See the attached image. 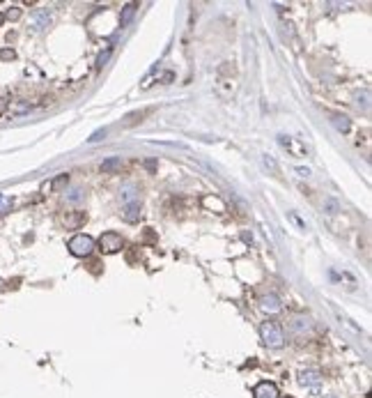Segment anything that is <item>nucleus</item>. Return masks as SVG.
<instances>
[{"instance_id":"4468645a","label":"nucleus","mask_w":372,"mask_h":398,"mask_svg":"<svg viewBox=\"0 0 372 398\" xmlns=\"http://www.w3.org/2000/svg\"><path fill=\"white\" fill-rule=\"evenodd\" d=\"M133 14H136V3H131V5H127V7H124V14H122V24H127V21L131 19Z\"/></svg>"},{"instance_id":"dca6fc26","label":"nucleus","mask_w":372,"mask_h":398,"mask_svg":"<svg viewBox=\"0 0 372 398\" xmlns=\"http://www.w3.org/2000/svg\"><path fill=\"white\" fill-rule=\"evenodd\" d=\"M67 200H69V203H78V200H83V191H81V189H73V191H69Z\"/></svg>"},{"instance_id":"1a4fd4ad","label":"nucleus","mask_w":372,"mask_h":398,"mask_svg":"<svg viewBox=\"0 0 372 398\" xmlns=\"http://www.w3.org/2000/svg\"><path fill=\"white\" fill-rule=\"evenodd\" d=\"M138 217H140V205L129 203L127 209H124V219H127V221H138Z\"/></svg>"},{"instance_id":"a878e982","label":"nucleus","mask_w":372,"mask_h":398,"mask_svg":"<svg viewBox=\"0 0 372 398\" xmlns=\"http://www.w3.org/2000/svg\"><path fill=\"white\" fill-rule=\"evenodd\" d=\"M296 173H299L301 177H308V175H310V171H308V168H296Z\"/></svg>"},{"instance_id":"b1692460","label":"nucleus","mask_w":372,"mask_h":398,"mask_svg":"<svg viewBox=\"0 0 372 398\" xmlns=\"http://www.w3.org/2000/svg\"><path fill=\"white\" fill-rule=\"evenodd\" d=\"M101 136H106V129H99V131H94V134L90 136V143H96V141H101Z\"/></svg>"},{"instance_id":"f8f14e48","label":"nucleus","mask_w":372,"mask_h":398,"mask_svg":"<svg viewBox=\"0 0 372 398\" xmlns=\"http://www.w3.org/2000/svg\"><path fill=\"white\" fill-rule=\"evenodd\" d=\"M321 209H324L326 214H335V212H340V203L333 198H326L324 203H321Z\"/></svg>"},{"instance_id":"ddd939ff","label":"nucleus","mask_w":372,"mask_h":398,"mask_svg":"<svg viewBox=\"0 0 372 398\" xmlns=\"http://www.w3.org/2000/svg\"><path fill=\"white\" fill-rule=\"evenodd\" d=\"M133 191H136V186H131V184H127L122 189V200H124V203H131V200H133V196H136Z\"/></svg>"},{"instance_id":"a211bd4d","label":"nucleus","mask_w":372,"mask_h":398,"mask_svg":"<svg viewBox=\"0 0 372 398\" xmlns=\"http://www.w3.org/2000/svg\"><path fill=\"white\" fill-rule=\"evenodd\" d=\"M14 58H16V53H14L12 49H3V51H0V60H14Z\"/></svg>"},{"instance_id":"393cba45","label":"nucleus","mask_w":372,"mask_h":398,"mask_svg":"<svg viewBox=\"0 0 372 398\" xmlns=\"http://www.w3.org/2000/svg\"><path fill=\"white\" fill-rule=\"evenodd\" d=\"M108 56H110V49H106V53H101L99 60H96V67H104V62L108 60Z\"/></svg>"},{"instance_id":"9b49d317","label":"nucleus","mask_w":372,"mask_h":398,"mask_svg":"<svg viewBox=\"0 0 372 398\" xmlns=\"http://www.w3.org/2000/svg\"><path fill=\"white\" fill-rule=\"evenodd\" d=\"M331 122L335 125V129H338V131H349V118H344V115H333V118H331Z\"/></svg>"},{"instance_id":"39448f33","label":"nucleus","mask_w":372,"mask_h":398,"mask_svg":"<svg viewBox=\"0 0 372 398\" xmlns=\"http://www.w3.org/2000/svg\"><path fill=\"white\" fill-rule=\"evenodd\" d=\"M253 396H255V398H280V393H278V387H276L274 382L264 380V382L255 384V389H253Z\"/></svg>"},{"instance_id":"6e6552de","label":"nucleus","mask_w":372,"mask_h":398,"mask_svg":"<svg viewBox=\"0 0 372 398\" xmlns=\"http://www.w3.org/2000/svg\"><path fill=\"white\" fill-rule=\"evenodd\" d=\"M260 306L264 311H269V313H278V311L283 309V304H280V299L276 295H262L260 297Z\"/></svg>"},{"instance_id":"0eeeda50","label":"nucleus","mask_w":372,"mask_h":398,"mask_svg":"<svg viewBox=\"0 0 372 398\" xmlns=\"http://www.w3.org/2000/svg\"><path fill=\"white\" fill-rule=\"evenodd\" d=\"M278 143L283 145L285 150H289V152H294L296 157H303L306 154V148H303L301 143H296V141L292 138V136H278Z\"/></svg>"},{"instance_id":"f3484780","label":"nucleus","mask_w":372,"mask_h":398,"mask_svg":"<svg viewBox=\"0 0 372 398\" xmlns=\"http://www.w3.org/2000/svg\"><path fill=\"white\" fill-rule=\"evenodd\" d=\"M67 182H69V175H60V177H55L51 186H53V189H60V186H64Z\"/></svg>"},{"instance_id":"4be33fe9","label":"nucleus","mask_w":372,"mask_h":398,"mask_svg":"<svg viewBox=\"0 0 372 398\" xmlns=\"http://www.w3.org/2000/svg\"><path fill=\"white\" fill-rule=\"evenodd\" d=\"M262 161H264V166H266V168H271V171H274V173H278V166H276V161H274V159H271V157H264V159H262Z\"/></svg>"},{"instance_id":"6ab92c4d","label":"nucleus","mask_w":372,"mask_h":398,"mask_svg":"<svg viewBox=\"0 0 372 398\" xmlns=\"http://www.w3.org/2000/svg\"><path fill=\"white\" fill-rule=\"evenodd\" d=\"M205 205H209V207H214V205H216V207H218L220 212H223V209H225V205L220 203L218 198H205Z\"/></svg>"},{"instance_id":"423d86ee","label":"nucleus","mask_w":372,"mask_h":398,"mask_svg":"<svg viewBox=\"0 0 372 398\" xmlns=\"http://www.w3.org/2000/svg\"><path fill=\"white\" fill-rule=\"evenodd\" d=\"M319 382H321V373L319 370H301L299 373V384L301 387H308V389H317L319 387Z\"/></svg>"},{"instance_id":"aec40b11","label":"nucleus","mask_w":372,"mask_h":398,"mask_svg":"<svg viewBox=\"0 0 372 398\" xmlns=\"http://www.w3.org/2000/svg\"><path fill=\"white\" fill-rule=\"evenodd\" d=\"M18 16H21V10H18V7H12V10H9L7 14H5V19H9V21H16Z\"/></svg>"},{"instance_id":"2eb2a0df","label":"nucleus","mask_w":372,"mask_h":398,"mask_svg":"<svg viewBox=\"0 0 372 398\" xmlns=\"http://www.w3.org/2000/svg\"><path fill=\"white\" fill-rule=\"evenodd\" d=\"M83 219H85V214H78V217H71V219H64V223H67L69 228H76L83 223Z\"/></svg>"},{"instance_id":"5701e85b","label":"nucleus","mask_w":372,"mask_h":398,"mask_svg":"<svg viewBox=\"0 0 372 398\" xmlns=\"http://www.w3.org/2000/svg\"><path fill=\"white\" fill-rule=\"evenodd\" d=\"M7 207H9V198H7V196H3V194H0V214H3Z\"/></svg>"},{"instance_id":"f257e3e1","label":"nucleus","mask_w":372,"mask_h":398,"mask_svg":"<svg viewBox=\"0 0 372 398\" xmlns=\"http://www.w3.org/2000/svg\"><path fill=\"white\" fill-rule=\"evenodd\" d=\"M260 338L266 347H283V343H285L283 327L276 320H264L260 324Z\"/></svg>"},{"instance_id":"c85d7f7f","label":"nucleus","mask_w":372,"mask_h":398,"mask_svg":"<svg viewBox=\"0 0 372 398\" xmlns=\"http://www.w3.org/2000/svg\"><path fill=\"white\" fill-rule=\"evenodd\" d=\"M326 398H338V396H326Z\"/></svg>"},{"instance_id":"bb28decb","label":"nucleus","mask_w":372,"mask_h":398,"mask_svg":"<svg viewBox=\"0 0 372 398\" xmlns=\"http://www.w3.org/2000/svg\"><path fill=\"white\" fill-rule=\"evenodd\" d=\"M5 106H7V99H0V113L5 111Z\"/></svg>"},{"instance_id":"7ed1b4c3","label":"nucleus","mask_w":372,"mask_h":398,"mask_svg":"<svg viewBox=\"0 0 372 398\" xmlns=\"http://www.w3.org/2000/svg\"><path fill=\"white\" fill-rule=\"evenodd\" d=\"M122 246H124L122 235L115 230H108L99 237V249L104 251V253H117V251H122Z\"/></svg>"},{"instance_id":"f03ea898","label":"nucleus","mask_w":372,"mask_h":398,"mask_svg":"<svg viewBox=\"0 0 372 398\" xmlns=\"http://www.w3.org/2000/svg\"><path fill=\"white\" fill-rule=\"evenodd\" d=\"M69 253L76 255V258H87V255L94 251V240L90 235H73L67 244Z\"/></svg>"},{"instance_id":"cd10ccee","label":"nucleus","mask_w":372,"mask_h":398,"mask_svg":"<svg viewBox=\"0 0 372 398\" xmlns=\"http://www.w3.org/2000/svg\"><path fill=\"white\" fill-rule=\"evenodd\" d=\"M3 21H5V14H0V24H3Z\"/></svg>"},{"instance_id":"20e7f679","label":"nucleus","mask_w":372,"mask_h":398,"mask_svg":"<svg viewBox=\"0 0 372 398\" xmlns=\"http://www.w3.org/2000/svg\"><path fill=\"white\" fill-rule=\"evenodd\" d=\"M51 26V12L48 10H35L32 12V16H30V28L32 30H44V28H48Z\"/></svg>"},{"instance_id":"412c9836","label":"nucleus","mask_w":372,"mask_h":398,"mask_svg":"<svg viewBox=\"0 0 372 398\" xmlns=\"http://www.w3.org/2000/svg\"><path fill=\"white\" fill-rule=\"evenodd\" d=\"M287 217H289V219H292V221H294V223H296V226H299V228H301V230H306V223H303V221H301V219H299V217H296V212H289V214H287Z\"/></svg>"},{"instance_id":"9d476101","label":"nucleus","mask_w":372,"mask_h":398,"mask_svg":"<svg viewBox=\"0 0 372 398\" xmlns=\"http://www.w3.org/2000/svg\"><path fill=\"white\" fill-rule=\"evenodd\" d=\"M117 168H122V159H119V157H110L108 161H104V163H101V171H104V173L117 171Z\"/></svg>"}]
</instances>
